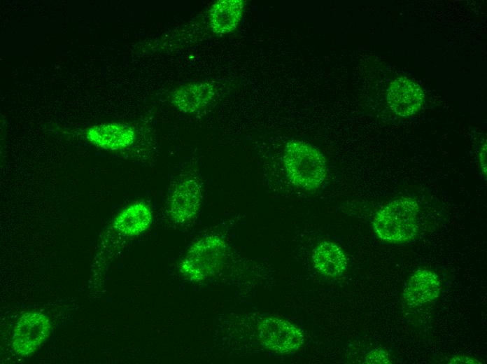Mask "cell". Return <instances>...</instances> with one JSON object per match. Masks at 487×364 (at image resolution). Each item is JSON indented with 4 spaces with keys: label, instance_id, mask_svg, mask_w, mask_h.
I'll return each instance as SVG.
<instances>
[{
    "label": "cell",
    "instance_id": "6da1fadb",
    "mask_svg": "<svg viewBox=\"0 0 487 364\" xmlns=\"http://www.w3.org/2000/svg\"><path fill=\"white\" fill-rule=\"evenodd\" d=\"M418 203L414 198L402 197L381 207L373 217L372 226L377 237L390 244H400L415 238L419 227Z\"/></svg>",
    "mask_w": 487,
    "mask_h": 364
},
{
    "label": "cell",
    "instance_id": "7a4b0ae2",
    "mask_svg": "<svg viewBox=\"0 0 487 364\" xmlns=\"http://www.w3.org/2000/svg\"><path fill=\"white\" fill-rule=\"evenodd\" d=\"M283 165L289 181L304 190L317 189L327 176V160L316 147L300 140H290L285 144Z\"/></svg>",
    "mask_w": 487,
    "mask_h": 364
},
{
    "label": "cell",
    "instance_id": "3957f363",
    "mask_svg": "<svg viewBox=\"0 0 487 364\" xmlns=\"http://www.w3.org/2000/svg\"><path fill=\"white\" fill-rule=\"evenodd\" d=\"M227 255V244L218 234H207L191 245L179 263V271L192 281H201L217 273Z\"/></svg>",
    "mask_w": 487,
    "mask_h": 364
},
{
    "label": "cell",
    "instance_id": "277c9868",
    "mask_svg": "<svg viewBox=\"0 0 487 364\" xmlns=\"http://www.w3.org/2000/svg\"><path fill=\"white\" fill-rule=\"evenodd\" d=\"M51 323L39 312H27L17 321L12 336V349L16 355L33 354L50 336Z\"/></svg>",
    "mask_w": 487,
    "mask_h": 364
},
{
    "label": "cell",
    "instance_id": "5b68a950",
    "mask_svg": "<svg viewBox=\"0 0 487 364\" xmlns=\"http://www.w3.org/2000/svg\"><path fill=\"white\" fill-rule=\"evenodd\" d=\"M257 331L261 344L277 353L296 351L304 344L302 331L297 326L279 317L270 316L263 319Z\"/></svg>",
    "mask_w": 487,
    "mask_h": 364
},
{
    "label": "cell",
    "instance_id": "8992f818",
    "mask_svg": "<svg viewBox=\"0 0 487 364\" xmlns=\"http://www.w3.org/2000/svg\"><path fill=\"white\" fill-rule=\"evenodd\" d=\"M199 179L186 176L173 187L168 199V213L171 219L178 224L188 223L197 215L203 197Z\"/></svg>",
    "mask_w": 487,
    "mask_h": 364
},
{
    "label": "cell",
    "instance_id": "52a82bcc",
    "mask_svg": "<svg viewBox=\"0 0 487 364\" xmlns=\"http://www.w3.org/2000/svg\"><path fill=\"white\" fill-rule=\"evenodd\" d=\"M423 99L424 93L420 85L405 77L396 78L388 90V106L401 117L416 114L421 108Z\"/></svg>",
    "mask_w": 487,
    "mask_h": 364
},
{
    "label": "cell",
    "instance_id": "ba28073f",
    "mask_svg": "<svg viewBox=\"0 0 487 364\" xmlns=\"http://www.w3.org/2000/svg\"><path fill=\"white\" fill-rule=\"evenodd\" d=\"M85 136L98 148L119 150L132 146L136 141V133L127 124L107 122L90 127L85 132Z\"/></svg>",
    "mask_w": 487,
    "mask_h": 364
},
{
    "label": "cell",
    "instance_id": "9c48e42d",
    "mask_svg": "<svg viewBox=\"0 0 487 364\" xmlns=\"http://www.w3.org/2000/svg\"><path fill=\"white\" fill-rule=\"evenodd\" d=\"M442 290L438 276L428 269L416 271L409 278L403 291V300L410 307L435 301Z\"/></svg>",
    "mask_w": 487,
    "mask_h": 364
},
{
    "label": "cell",
    "instance_id": "30bf717a",
    "mask_svg": "<svg viewBox=\"0 0 487 364\" xmlns=\"http://www.w3.org/2000/svg\"><path fill=\"white\" fill-rule=\"evenodd\" d=\"M215 95V88L204 81L181 85L171 93V103L185 113H195L206 107Z\"/></svg>",
    "mask_w": 487,
    "mask_h": 364
},
{
    "label": "cell",
    "instance_id": "8fae6325",
    "mask_svg": "<svg viewBox=\"0 0 487 364\" xmlns=\"http://www.w3.org/2000/svg\"><path fill=\"white\" fill-rule=\"evenodd\" d=\"M153 221V212L145 202L137 201L123 209L114 218L112 227L120 234L136 237L144 232Z\"/></svg>",
    "mask_w": 487,
    "mask_h": 364
},
{
    "label": "cell",
    "instance_id": "7c38bea8",
    "mask_svg": "<svg viewBox=\"0 0 487 364\" xmlns=\"http://www.w3.org/2000/svg\"><path fill=\"white\" fill-rule=\"evenodd\" d=\"M245 2L242 0H219L216 1L209 12L211 29L218 34H225L236 29L244 11Z\"/></svg>",
    "mask_w": 487,
    "mask_h": 364
},
{
    "label": "cell",
    "instance_id": "4fadbf2b",
    "mask_svg": "<svg viewBox=\"0 0 487 364\" xmlns=\"http://www.w3.org/2000/svg\"><path fill=\"white\" fill-rule=\"evenodd\" d=\"M312 261L318 272L332 277L342 274L347 266L344 251L339 245L330 241H322L315 248Z\"/></svg>",
    "mask_w": 487,
    "mask_h": 364
},
{
    "label": "cell",
    "instance_id": "5bb4252c",
    "mask_svg": "<svg viewBox=\"0 0 487 364\" xmlns=\"http://www.w3.org/2000/svg\"><path fill=\"white\" fill-rule=\"evenodd\" d=\"M390 354L383 349H374L369 352L365 358L367 363H391Z\"/></svg>",
    "mask_w": 487,
    "mask_h": 364
},
{
    "label": "cell",
    "instance_id": "9a60e30c",
    "mask_svg": "<svg viewBox=\"0 0 487 364\" xmlns=\"http://www.w3.org/2000/svg\"><path fill=\"white\" fill-rule=\"evenodd\" d=\"M479 164L483 175L486 176V144H485L479 152Z\"/></svg>",
    "mask_w": 487,
    "mask_h": 364
},
{
    "label": "cell",
    "instance_id": "2e32d148",
    "mask_svg": "<svg viewBox=\"0 0 487 364\" xmlns=\"http://www.w3.org/2000/svg\"><path fill=\"white\" fill-rule=\"evenodd\" d=\"M450 363H481L477 360L467 356L453 357L450 360Z\"/></svg>",
    "mask_w": 487,
    "mask_h": 364
}]
</instances>
